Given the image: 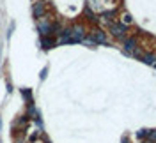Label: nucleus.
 I'll list each match as a JSON object with an SVG mask.
<instances>
[{
  "instance_id": "1a4fd4ad",
  "label": "nucleus",
  "mask_w": 156,
  "mask_h": 143,
  "mask_svg": "<svg viewBox=\"0 0 156 143\" xmlns=\"http://www.w3.org/2000/svg\"><path fill=\"white\" fill-rule=\"evenodd\" d=\"M41 44H43L44 49H48V48H51L53 44H55V41H53V39H50V37H43V39H41Z\"/></svg>"
},
{
  "instance_id": "f03ea898",
  "label": "nucleus",
  "mask_w": 156,
  "mask_h": 143,
  "mask_svg": "<svg viewBox=\"0 0 156 143\" xmlns=\"http://www.w3.org/2000/svg\"><path fill=\"white\" fill-rule=\"evenodd\" d=\"M71 32V41L73 43H82L85 39V29L82 25H73V29H69Z\"/></svg>"
},
{
  "instance_id": "ddd939ff",
  "label": "nucleus",
  "mask_w": 156,
  "mask_h": 143,
  "mask_svg": "<svg viewBox=\"0 0 156 143\" xmlns=\"http://www.w3.org/2000/svg\"><path fill=\"white\" fill-rule=\"evenodd\" d=\"M154 57H156V53H154Z\"/></svg>"
},
{
  "instance_id": "9b49d317",
  "label": "nucleus",
  "mask_w": 156,
  "mask_h": 143,
  "mask_svg": "<svg viewBox=\"0 0 156 143\" xmlns=\"http://www.w3.org/2000/svg\"><path fill=\"white\" fill-rule=\"evenodd\" d=\"M149 140H151V141H156V129H153V131L149 133Z\"/></svg>"
},
{
  "instance_id": "20e7f679",
  "label": "nucleus",
  "mask_w": 156,
  "mask_h": 143,
  "mask_svg": "<svg viewBox=\"0 0 156 143\" xmlns=\"http://www.w3.org/2000/svg\"><path fill=\"white\" fill-rule=\"evenodd\" d=\"M44 11H46L44 2H34V4H32V14H34L36 18H43V16H44Z\"/></svg>"
},
{
  "instance_id": "f8f14e48",
  "label": "nucleus",
  "mask_w": 156,
  "mask_h": 143,
  "mask_svg": "<svg viewBox=\"0 0 156 143\" xmlns=\"http://www.w3.org/2000/svg\"><path fill=\"white\" fill-rule=\"evenodd\" d=\"M144 143H156V141H151V140H147V141H144Z\"/></svg>"
},
{
  "instance_id": "6e6552de",
  "label": "nucleus",
  "mask_w": 156,
  "mask_h": 143,
  "mask_svg": "<svg viewBox=\"0 0 156 143\" xmlns=\"http://www.w3.org/2000/svg\"><path fill=\"white\" fill-rule=\"evenodd\" d=\"M121 23L126 27V25H131L133 23V18H131V14H128V12H124L122 16H121Z\"/></svg>"
},
{
  "instance_id": "423d86ee",
  "label": "nucleus",
  "mask_w": 156,
  "mask_h": 143,
  "mask_svg": "<svg viewBox=\"0 0 156 143\" xmlns=\"http://www.w3.org/2000/svg\"><path fill=\"white\" fill-rule=\"evenodd\" d=\"M142 62H144V64H147V66H156L154 53H144V55H142Z\"/></svg>"
},
{
  "instance_id": "0eeeda50",
  "label": "nucleus",
  "mask_w": 156,
  "mask_h": 143,
  "mask_svg": "<svg viewBox=\"0 0 156 143\" xmlns=\"http://www.w3.org/2000/svg\"><path fill=\"white\" fill-rule=\"evenodd\" d=\"M114 14H115V11H107V12H103V14H101L99 21H105V23L110 25V23H114V21H112V16H114Z\"/></svg>"
},
{
  "instance_id": "7ed1b4c3",
  "label": "nucleus",
  "mask_w": 156,
  "mask_h": 143,
  "mask_svg": "<svg viewBox=\"0 0 156 143\" xmlns=\"http://www.w3.org/2000/svg\"><path fill=\"white\" fill-rule=\"evenodd\" d=\"M51 27H53V25H51L50 21H46V19H41V21L37 23V30L41 32V36H43V37H48V36H50Z\"/></svg>"
},
{
  "instance_id": "f257e3e1",
  "label": "nucleus",
  "mask_w": 156,
  "mask_h": 143,
  "mask_svg": "<svg viewBox=\"0 0 156 143\" xmlns=\"http://www.w3.org/2000/svg\"><path fill=\"white\" fill-rule=\"evenodd\" d=\"M108 29H110V34H112L115 39H124L126 37V27H124L122 23H110Z\"/></svg>"
},
{
  "instance_id": "39448f33",
  "label": "nucleus",
  "mask_w": 156,
  "mask_h": 143,
  "mask_svg": "<svg viewBox=\"0 0 156 143\" xmlns=\"http://www.w3.org/2000/svg\"><path fill=\"white\" fill-rule=\"evenodd\" d=\"M90 39H92L96 44H107V36H105V32H103V30H92Z\"/></svg>"
},
{
  "instance_id": "9d476101",
  "label": "nucleus",
  "mask_w": 156,
  "mask_h": 143,
  "mask_svg": "<svg viewBox=\"0 0 156 143\" xmlns=\"http://www.w3.org/2000/svg\"><path fill=\"white\" fill-rule=\"evenodd\" d=\"M149 133H151L149 129H140V131L136 133V136H138L140 140H142V138H149Z\"/></svg>"
}]
</instances>
